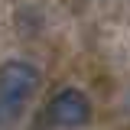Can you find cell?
<instances>
[{
  "label": "cell",
  "mask_w": 130,
  "mask_h": 130,
  "mask_svg": "<svg viewBox=\"0 0 130 130\" xmlns=\"http://www.w3.org/2000/svg\"><path fill=\"white\" fill-rule=\"evenodd\" d=\"M49 117L59 127H78V124H85L91 117V101L78 88H62L49 101Z\"/></svg>",
  "instance_id": "obj_2"
},
{
  "label": "cell",
  "mask_w": 130,
  "mask_h": 130,
  "mask_svg": "<svg viewBox=\"0 0 130 130\" xmlns=\"http://www.w3.org/2000/svg\"><path fill=\"white\" fill-rule=\"evenodd\" d=\"M36 88H39V68L36 65L20 62V59L0 65V127L13 124L20 117L26 98Z\"/></svg>",
  "instance_id": "obj_1"
}]
</instances>
